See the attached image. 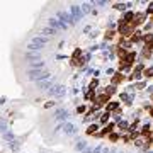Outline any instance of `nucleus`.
<instances>
[{
    "mask_svg": "<svg viewBox=\"0 0 153 153\" xmlns=\"http://www.w3.org/2000/svg\"><path fill=\"white\" fill-rule=\"evenodd\" d=\"M105 109H107V112L117 111V109H119V102H116V100H112V102H109V104H107V107H105Z\"/></svg>",
    "mask_w": 153,
    "mask_h": 153,
    "instance_id": "nucleus-1",
    "label": "nucleus"
},
{
    "mask_svg": "<svg viewBox=\"0 0 153 153\" xmlns=\"http://www.w3.org/2000/svg\"><path fill=\"white\" fill-rule=\"evenodd\" d=\"M97 129H99V124H90V126H88V129H87V133H88V134H95Z\"/></svg>",
    "mask_w": 153,
    "mask_h": 153,
    "instance_id": "nucleus-2",
    "label": "nucleus"
},
{
    "mask_svg": "<svg viewBox=\"0 0 153 153\" xmlns=\"http://www.w3.org/2000/svg\"><path fill=\"white\" fill-rule=\"evenodd\" d=\"M123 78H124V75H123V73H116V76L112 78V83H119Z\"/></svg>",
    "mask_w": 153,
    "mask_h": 153,
    "instance_id": "nucleus-3",
    "label": "nucleus"
},
{
    "mask_svg": "<svg viewBox=\"0 0 153 153\" xmlns=\"http://www.w3.org/2000/svg\"><path fill=\"white\" fill-rule=\"evenodd\" d=\"M152 73H153L152 68H146L145 71H141V76H146V78H150V76H152Z\"/></svg>",
    "mask_w": 153,
    "mask_h": 153,
    "instance_id": "nucleus-4",
    "label": "nucleus"
},
{
    "mask_svg": "<svg viewBox=\"0 0 153 153\" xmlns=\"http://www.w3.org/2000/svg\"><path fill=\"white\" fill-rule=\"evenodd\" d=\"M114 31H111V29H109V31H107V33H105V39H112V38H114Z\"/></svg>",
    "mask_w": 153,
    "mask_h": 153,
    "instance_id": "nucleus-5",
    "label": "nucleus"
},
{
    "mask_svg": "<svg viewBox=\"0 0 153 153\" xmlns=\"http://www.w3.org/2000/svg\"><path fill=\"white\" fill-rule=\"evenodd\" d=\"M107 119H109V112H104L100 117V123H107Z\"/></svg>",
    "mask_w": 153,
    "mask_h": 153,
    "instance_id": "nucleus-6",
    "label": "nucleus"
},
{
    "mask_svg": "<svg viewBox=\"0 0 153 153\" xmlns=\"http://www.w3.org/2000/svg\"><path fill=\"white\" fill-rule=\"evenodd\" d=\"M78 112H85V105H80L78 107Z\"/></svg>",
    "mask_w": 153,
    "mask_h": 153,
    "instance_id": "nucleus-7",
    "label": "nucleus"
}]
</instances>
